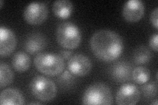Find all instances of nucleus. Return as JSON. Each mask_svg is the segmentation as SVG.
Instances as JSON below:
<instances>
[{"mask_svg":"<svg viewBox=\"0 0 158 105\" xmlns=\"http://www.w3.org/2000/svg\"><path fill=\"white\" fill-rule=\"evenodd\" d=\"M52 10L56 17L67 18L73 13V4L69 0H56L53 4Z\"/></svg>","mask_w":158,"mask_h":105,"instance_id":"14","label":"nucleus"},{"mask_svg":"<svg viewBox=\"0 0 158 105\" xmlns=\"http://www.w3.org/2000/svg\"><path fill=\"white\" fill-rule=\"evenodd\" d=\"M41 104V103H39V102H31L29 104Z\"/></svg>","mask_w":158,"mask_h":105,"instance_id":"24","label":"nucleus"},{"mask_svg":"<svg viewBox=\"0 0 158 105\" xmlns=\"http://www.w3.org/2000/svg\"><path fill=\"white\" fill-rule=\"evenodd\" d=\"M157 41H158V34L156 33L152 35L149 40V45H150V47L155 51H157Z\"/></svg>","mask_w":158,"mask_h":105,"instance_id":"22","label":"nucleus"},{"mask_svg":"<svg viewBox=\"0 0 158 105\" xmlns=\"http://www.w3.org/2000/svg\"><path fill=\"white\" fill-rule=\"evenodd\" d=\"M150 78V70L145 67H138L132 72V78L133 81L138 84H143L147 82L149 80Z\"/></svg>","mask_w":158,"mask_h":105,"instance_id":"18","label":"nucleus"},{"mask_svg":"<svg viewBox=\"0 0 158 105\" xmlns=\"http://www.w3.org/2000/svg\"><path fill=\"white\" fill-rule=\"evenodd\" d=\"M17 46V38L11 29L2 26L0 27V55L7 56L11 54Z\"/></svg>","mask_w":158,"mask_h":105,"instance_id":"10","label":"nucleus"},{"mask_svg":"<svg viewBox=\"0 0 158 105\" xmlns=\"http://www.w3.org/2000/svg\"><path fill=\"white\" fill-rule=\"evenodd\" d=\"M57 82L62 88L69 89L75 82V78L74 74L69 71H65L59 74L57 78Z\"/></svg>","mask_w":158,"mask_h":105,"instance_id":"19","label":"nucleus"},{"mask_svg":"<svg viewBox=\"0 0 158 105\" xmlns=\"http://www.w3.org/2000/svg\"><path fill=\"white\" fill-rule=\"evenodd\" d=\"M34 64L39 72L49 76L59 75L65 68L63 59L53 53H38L34 59Z\"/></svg>","mask_w":158,"mask_h":105,"instance_id":"2","label":"nucleus"},{"mask_svg":"<svg viewBox=\"0 0 158 105\" xmlns=\"http://www.w3.org/2000/svg\"><path fill=\"white\" fill-rule=\"evenodd\" d=\"M59 55L63 59V60H69L73 56L72 52L69 50H61L59 53Z\"/></svg>","mask_w":158,"mask_h":105,"instance_id":"23","label":"nucleus"},{"mask_svg":"<svg viewBox=\"0 0 158 105\" xmlns=\"http://www.w3.org/2000/svg\"><path fill=\"white\" fill-rule=\"evenodd\" d=\"M84 104H111L113 97L111 89L102 82H96L89 86L82 98Z\"/></svg>","mask_w":158,"mask_h":105,"instance_id":"4","label":"nucleus"},{"mask_svg":"<svg viewBox=\"0 0 158 105\" xmlns=\"http://www.w3.org/2000/svg\"><path fill=\"white\" fill-rule=\"evenodd\" d=\"M47 39L44 34L40 32H33L28 35L24 42V48L27 52L34 54L41 51L46 47Z\"/></svg>","mask_w":158,"mask_h":105,"instance_id":"11","label":"nucleus"},{"mask_svg":"<svg viewBox=\"0 0 158 105\" xmlns=\"http://www.w3.org/2000/svg\"><path fill=\"white\" fill-rule=\"evenodd\" d=\"M92 62L85 55L77 53L69 59L67 67L69 71L75 76H85L90 73L92 69Z\"/></svg>","mask_w":158,"mask_h":105,"instance_id":"7","label":"nucleus"},{"mask_svg":"<svg viewBox=\"0 0 158 105\" xmlns=\"http://www.w3.org/2000/svg\"><path fill=\"white\" fill-rule=\"evenodd\" d=\"M12 65L17 71L24 72L31 66V59L27 53L19 51L14 54L12 59Z\"/></svg>","mask_w":158,"mask_h":105,"instance_id":"15","label":"nucleus"},{"mask_svg":"<svg viewBox=\"0 0 158 105\" xmlns=\"http://www.w3.org/2000/svg\"><path fill=\"white\" fill-rule=\"evenodd\" d=\"M131 74V67L127 61H119L114 64L111 68V75L115 81L125 82L128 80Z\"/></svg>","mask_w":158,"mask_h":105,"instance_id":"13","label":"nucleus"},{"mask_svg":"<svg viewBox=\"0 0 158 105\" xmlns=\"http://www.w3.org/2000/svg\"><path fill=\"white\" fill-rule=\"evenodd\" d=\"M140 99V91L134 84L126 83L118 89L116 95V103L121 105L136 104Z\"/></svg>","mask_w":158,"mask_h":105,"instance_id":"8","label":"nucleus"},{"mask_svg":"<svg viewBox=\"0 0 158 105\" xmlns=\"http://www.w3.org/2000/svg\"><path fill=\"white\" fill-rule=\"evenodd\" d=\"M152 54L150 49L144 46L138 47L133 55V59L137 64H144L150 61Z\"/></svg>","mask_w":158,"mask_h":105,"instance_id":"17","label":"nucleus"},{"mask_svg":"<svg viewBox=\"0 0 158 105\" xmlns=\"http://www.w3.org/2000/svg\"><path fill=\"white\" fill-rule=\"evenodd\" d=\"M14 78L12 70L9 66L3 62L0 63V87L2 88L11 84Z\"/></svg>","mask_w":158,"mask_h":105,"instance_id":"16","label":"nucleus"},{"mask_svg":"<svg viewBox=\"0 0 158 105\" xmlns=\"http://www.w3.org/2000/svg\"><path fill=\"white\" fill-rule=\"evenodd\" d=\"M90 45L94 55L105 62L115 61L121 55L124 48L122 38L109 29H102L94 33Z\"/></svg>","mask_w":158,"mask_h":105,"instance_id":"1","label":"nucleus"},{"mask_svg":"<svg viewBox=\"0 0 158 105\" xmlns=\"http://www.w3.org/2000/svg\"><path fill=\"white\" fill-rule=\"evenodd\" d=\"M143 95L146 99H153L156 97L157 91V84L156 82H146L141 87Z\"/></svg>","mask_w":158,"mask_h":105,"instance_id":"20","label":"nucleus"},{"mask_svg":"<svg viewBox=\"0 0 158 105\" xmlns=\"http://www.w3.org/2000/svg\"><path fill=\"white\" fill-rule=\"evenodd\" d=\"M144 3L140 0H128L123 6V16L128 22H135L144 15Z\"/></svg>","mask_w":158,"mask_h":105,"instance_id":"9","label":"nucleus"},{"mask_svg":"<svg viewBox=\"0 0 158 105\" xmlns=\"http://www.w3.org/2000/svg\"><path fill=\"white\" fill-rule=\"evenodd\" d=\"M3 6V0H0V7H2Z\"/></svg>","mask_w":158,"mask_h":105,"instance_id":"26","label":"nucleus"},{"mask_svg":"<svg viewBox=\"0 0 158 105\" xmlns=\"http://www.w3.org/2000/svg\"><path fill=\"white\" fill-rule=\"evenodd\" d=\"M152 104H155V105H157V100L156 99V100H155V102H152Z\"/></svg>","mask_w":158,"mask_h":105,"instance_id":"25","label":"nucleus"},{"mask_svg":"<svg viewBox=\"0 0 158 105\" xmlns=\"http://www.w3.org/2000/svg\"><path fill=\"white\" fill-rule=\"evenodd\" d=\"M0 104L2 105L24 104V98L22 93L16 88H7L0 94Z\"/></svg>","mask_w":158,"mask_h":105,"instance_id":"12","label":"nucleus"},{"mask_svg":"<svg viewBox=\"0 0 158 105\" xmlns=\"http://www.w3.org/2000/svg\"><path fill=\"white\" fill-rule=\"evenodd\" d=\"M48 14V8L46 5L41 2L30 3L24 10L23 16L25 21L30 24L36 25L42 23Z\"/></svg>","mask_w":158,"mask_h":105,"instance_id":"6","label":"nucleus"},{"mask_svg":"<svg viewBox=\"0 0 158 105\" xmlns=\"http://www.w3.org/2000/svg\"><path fill=\"white\" fill-rule=\"evenodd\" d=\"M57 43L67 49L77 48L81 43L82 34L80 28L71 22H63L59 24L56 31Z\"/></svg>","mask_w":158,"mask_h":105,"instance_id":"3","label":"nucleus"},{"mask_svg":"<svg viewBox=\"0 0 158 105\" xmlns=\"http://www.w3.org/2000/svg\"><path fill=\"white\" fill-rule=\"evenodd\" d=\"M33 96L44 102L53 100L57 94V87L52 79L38 75L34 77L29 85Z\"/></svg>","mask_w":158,"mask_h":105,"instance_id":"5","label":"nucleus"},{"mask_svg":"<svg viewBox=\"0 0 158 105\" xmlns=\"http://www.w3.org/2000/svg\"><path fill=\"white\" fill-rule=\"evenodd\" d=\"M157 14H158V8L156 7L152 10L150 14V22L155 28H158V20H157Z\"/></svg>","mask_w":158,"mask_h":105,"instance_id":"21","label":"nucleus"}]
</instances>
